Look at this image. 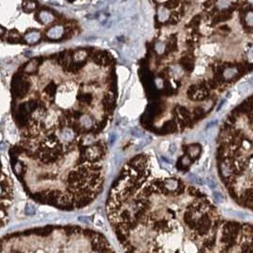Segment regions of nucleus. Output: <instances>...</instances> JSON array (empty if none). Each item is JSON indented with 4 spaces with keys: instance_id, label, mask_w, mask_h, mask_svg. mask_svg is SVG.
I'll use <instances>...</instances> for the list:
<instances>
[{
    "instance_id": "4",
    "label": "nucleus",
    "mask_w": 253,
    "mask_h": 253,
    "mask_svg": "<svg viewBox=\"0 0 253 253\" xmlns=\"http://www.w3.org/2000/svg\"><path fill=\"white\" fill-rule=\"evenodd\" d=\"M40 38H41L40 32H38L36 31H31L26 33L25 36H24V40L28 45H34V44L39 42Z\"/></svg>"
},
{
    "instance_id": "21",
    "label": "nucleus",
    "mask_w": 253,
    "mask_h": 253,
    "mask_svg": "<svg viewBox=\"0 0 253 253\" xmlns=\"http://www.w3.org/2000/svg\"><path fill=\"white\" fill-rule=\"evenodd\" d=\"M189 179L191 181H192L193 183H201V179H199L195 174H190Z\"/></svg>"
},
{
    "instance_id": "12",
    "label": "nucleus",
    "mask_w": 253,
    "mask_h": 253,
    "mask_svg": "<svg viewBox=\"0 0 253 253\" xmlns=\"http://www.w3.org/2000/svg\"><path fill=\"white\" fill-rule=\"evenodd\" d=\"M158 17H159V20H160V21H165V20H167L168 18H170L168 12H167L165 9H163V8H161V9H159V12H158Z\"/></svg>"
},
{
    "instance_id": "24",
    "label": "nucleus",
    "mask_w": 253,
    "mask_h": 253,
    "mask_svg": "<svg viewBox=\"0 0 253 253\" xmlns=\"http://www.w3.org/2000/svg\"><path fill=\"white\" fill-rule=\"evenodd\" d=\"M213 196H214V199L216 202H221L223 200V196L221 195V193H219L218 192H215L213 193Z\"/></svg>"
},
{
    "instance_id": "22",
    "label": "nucleus",
    "mask_w": 253,
    "mask_h": 253,
    "mask_svg": "<svg viewBox=\"0 0 253 253\" xmlns=\"http://www.w3.org/2000/svg\"><path fill=\"white\" fill-rule=\"evenodd\" d=\"M121 162V157L120 154H116L115 157H114V164L116 166H119L120 163Z\"/></svg>"
},
{
    "instance_id": "28",
    "label": "nucleus",
    "mask_w": 253,
    "mask_h": 253,
    "mask_svg": "<svg viewBox=\"0 0 253 253\" xmlns=\"http://www.w3.org/2000/svg\"><path fill=\"white\" fill-rule=\"evenodd\" d=\"M208 184H209V186H210L211 188H215L216 187V184H215L214 180H213L212 178H208Z\"/></svg>"
},
{
    "instance_id": "32",
    "label": "nucleus",
    "mask_w": 253,
    "mask_h": 253,
    "mask_svg": "<svg viewBox=\"0 0 253 253\" xmlns=\"http://www.w3.org/2000/svg\"><path fill=\"white\" fill-rule=\"evenodd\" d=\"M12 253H22V252H18V251H15V252H12Z\"/></svg>"
},
{
    "instance_id": "9",
    "label": "nucleus",
    "mask_w": 253,
    "mask_h": 253,
    "mask_svg": "<svg viewBox=\"0 0 253 253\" xmlns=\"http://www.w3.org/2000/svg\"><path fill=\"white\" fill-rule=\"evenodd\" d=\"M22 7H23V9L26 12H32L33 9H35L36 3L32 2V1H26V2H23Z\"/></svg>"
},
{
    "instance_id": "25",
    "label": "nucleus",
    "mask_w": 253,
    "mask_h": 253,
    "mask_svg": "<svg viewBox=\"0 0 253 253\" xmlns=\"http://www.w3.org/2000/svg\"><path fill=\"white\" fill-rule=\"evenodd\" d=\"M163 50H164V47H163L162 44L161 43H157V46H155V50H157L158 53H162Z\"/></svg>"
},
{
    "instance_id": "6",
    "label": "nucleus",
    "mask_w": 253,
    "mask_h": 253,
    "mask_svg": "<svg viewBox=\"0 0 253 253\" xmlns=\"http://www.w3.org/2000/svg\"><path fill=\"white\" fill-rule=\"evenodd\" d=\"M101 152V150L99 146H92V147H90L86 150L85 155L89 159H95V158L100 157Z\"/></svg>"
},
{
    "instance_id": "17",
    "label": "nucleus",
    "mask_w": 253,
    "mask_h": 253,
    "mask_svg": "<svg viewBox=\"0 0 253 253\" xmlns=\"http://www.w3.org/2000/svg\"><path fill=\"white\" fill-rule=\"evenodd\" d=\"M198 152H199V149L198 147H196V146H191L189 149V153L190 155H192V157H196V155H198Z\"/></svg>"
},
{
    "instance_id": "19",
    "label": "nucleus",
    "mask_w": 253,
    "mask_h": 253,
    "mask_svg": "<svg viewBox=\"0 0 253 253\" xmlns=\"http://www.w3.org/2000/svg\"><path fill=\"white\" fill-rule=\"evenodd\" d=\"M46 91H47V93H48L50 95H53L55 93V85L53 84H50L47 86Z\"/></svg>"
},
{
    "instance_id": "30",
    "label": "nucleus",
    "mask_w": 253,
    "mask_h": 253,
    "mask_svg": "<svg viewBox=\"0 0 253 253\" xmlns=\"http://www.w3.org/2000/svg\"><path fill=\"white\" fill-rule=\"evenodd\" d=\"M4 33H5V28H2V27H0V36L3 35Z\"/></svg>"
},
{
    "instance_id": "2",
    "label": "nucleus",
    "mask_w": 253,
    "mask_h": 253,
    "mask_svg": "<svg viewBox=\"0 0 253 253\" xmlns=\"http://www.w3.org/2000/svg\"><path fill=\"white\" fill-rule=\"evenodd\" d=\"M64 34V27L61 25H56L50 28L47 32V37L50 40H58Z\"/></svg>"
},
{
    "instance_id": "18",
    "label": "nucleus",
    "mask_w": 253,
    "mask_h": 253,
    "mask_svg": "<svg viewBox=\"0 0 253 253\" xmlns=\"http://www.w3.org/2000/svg\"><path fill=\"white\" fill-rule=\"evenodd\" d=\"M215 136V128L214 127H209L208 132H207V138L208 139H212Z\"/></svg>"
},
{
    "instance_id": "11",
    "label": "nucleus",
    "mask_w": 253,
    "mask_h": 253,
    "mask_svg": "<svg viewBox=\"0 0 253 253\" xmlns=\"http://www.w3.org/2000/svg\"><path fill=\"white\" fill-rule=\"evenodd\" d=\"M13 171L18 176H20L23 173V164L16 160L15 163L13 164Z\"/></svg>"
},
{
    "instance_id": "16",
    "label": "nucleus",
    "mask_w": 253,
    "mask_h": 253,
    "mask_svg": "<svg viewBox=\"0 0 253 253\" xmlns=\"http://www.w3.org/2000/svg\"><path fill=\"white\" fill-rule=\"evenodd\" d=\"M82 124H84V126H85V127H90V126L92 125V120H90V118L88 116H85L84 119L82 120Z\"/></svg>"
},
{
    "instance_id": "7",
    "label": "nucleus",
    "mask_w": 253,
    "mask_h": 253,
    "mask_svg": "<svg viewBox=\"0 0 253 253\" xmlns=\"http://www.w3.org/2000/svg\"><path fill=\"white\" fill-rule=\"evenodd\" d=\"M38 65H39V62L37 59H33L31 61H30L28 63V64L25 66V69H24V71L27 72V73H32L34 72L37 67H38Z\"/></svg>"
},
{
    "instance_id": "15",
    "label": "nucleus",
    "mask_w": 253,
    "mask_h": 253,
    "mask_svg": "<svg viewBox=\"0 0 253 253\" xmlns=\"http://www.w3.org/2000/svg\"><path fill=\"white\" fill-rule=\"evenodd\" d=\"M36 211V209L35 207L31 205V204H28L25 208V213L27 215H33Z\"/></svg>"
},
{
    "instance_id": "29",
    "label": "nucleus",
    "mask_w": 253,
    "mask_h": 253,
    "mask_svg": "<svg viewBox=\"0 0 253 253\" xmlns=\"http://www.w3.org/2000/svg\"><path fill=\"white\" fill-rule=\"evenodd\" d=\"M176 150V146H174V144H173V145L170 146V151H171V154H172V155L174 154Z\"/></svg>"
},
{
    "instance_id": "1",
    "label": "nucleus",
    "mask_w": 253,
    "mask_h": 253,
    "mask_svg": "<svg viewBox=\"0 0 253 253\" xmlns=\"http://www.w3.org/2000/svg\"><path fill=\"white\" fill-rule=\"evenodd\" d=\"M28 90V84L22 80V78L15 75L12 79V91L16 97H23Z\"/></svg>"
},
{
    "instance_id": "31",
    "label": "nucleus",
    "mask_w": 253,
    "mask_h": 253,
    "mask_svg": "<svg viewBox=\"0 0 253 253\" xmlns=\"http://www.w3.org/2000/svg\"><path fill=\"white\" fill-rule=\"evenodd\" d=\"M2 194H3V188L1 185H0V197L2 196Z\"/></svg>"
},
{
    "instance_id": "5",
    "label": "nucleus",
    "mask_w": 253,
    "mask_h": 253,
    "mask_svg": "<svg viewBox=\"0 0 253 253\" xmlns=\"http://www.w3.org/2000/svg\"><path fill=\"white\" fill-rule=\"evenodd\" d=\"M38 19L43 24H50L53 21L54 17H53V14L50 12L43 9V11H41L38 13Z\"/></svg>"
},
{
    "instance_id": "23",
    "label": "nucleus",
    "mask_w": 253,
    "mask_h": 253,
    "mask_svg": "<svg viewBox=\"0 0 253 253\" xmlns=\"http://www.w3.org/2000/svg\"><path fill=\"white\" fill-rule=\"evenodd\" d=\"M9 42H11V43H18L19 42V37H18V34H14L13 36L11 34L9 35Z\"/></svg>"
},
{
    "instance_id": "26",
    "label": "nucleus",
    "mask_w": 253,
    "mask_h": 253,
    "mask_svg": "<svg viewBox=\"0 0 253 253\" xmlns=\"http://www.w3.org/2000/svg\"><path fill=\"white\" fill-rule=\"evenodd\" d=\"M84 234L89 236V237H92V236H94L96 234V232L93 231V230H84Z\"/></svg>"
},
{
    "instance_id": "27",
    "label": "nucleus",
    "mask_w": 253,
    "mask_h": 253,
    "mask_svg": "<svg viewBox=\"0 0 253 253\" xmlns=\"http://www.w3.org/2000/svg\"><path fill=\"white\" fill-rule=\"evenodd\" d=\"M246 21H247V24H249V26L252 25V12H249V14L246 15Z\"/></svg>"
},
{
    "instance_id": "33",
    "label": "nucleus",
    "mask_w": 253,
    "mask_h": 253,
    "mask_svg": "<svg viewBox=\"0 0 253 253\" xmlns=\"http://www.w3.org/2000/svg\"><path fill=\"white\" fill-rule=\"evenodd\" d=\"M0 252H1V246H0Z\"/></svg>"
},
{
    "instance_id": "14",
    "label": "nucleus",
    "mask_w": 253,
    "mask_h": 253,
    "mask_svg": "<svg viewBox=\"0 0 253 253\" xmlns=\"http://www.w3.org/2000/svg\"><path fill=\"white\" fill-rule=\"evenodd\" d=\"M62 135H63V139H64L65 140H66V141L71 140L73 139V132L70 129H66L64 132H63Z\"/></svg>"
},
{
    "instance_id": "8",
    "label": "nucleus",
    "mask_w": 253,
    "mask_h": 253,
    "mask_svg": "<svg viewBox=\"0 0 253 253\" xmlns=\"http://www.w3.org/2000/svg\"><path fill=\"white\" fill-rule=\"evenodd\" d=\"M164 188L165 190H171V191H174V190H177L178 188V183L176 180H173V179H168L164 182Z\"/></svg>"
},
{
    "instance_id": "13",
    "label": "nucleus",
    "mask_w": 253,
    "mask_h": 253,
    "mask_svg": "<svg viewBox=\"0 0 253 253\" xmlns=\"http://www.w3.org/2000/svg\"><path fill=\"white\" fill-rule=\"evenodd\" d=\"M86 57V53H85V51H82V50H81V51H78V52H76L75 53V55H74V59H75V61L76 62H82V61H84L85 60V58Z\"/></svg>"
},
{
    "instance_id": "20",
    "label": "nucleus",
    "mask_w": 253,
    "mask_h": 253,
    "mask_svg": "<svg viewBox=\"0 0 253 253\" xmlns=\"http://www.w3.org/2000/svg\"><path fill=\"white\" fill-rule=\"evenodd\" d=\"M242 252L243 253H252V247L250 244H246L242 246Z\"/></svg>"
},
{
    "instance_id": "3",
    "label": "nucleus",
    "mask_w": 253,
    "mask_h": 253,
    "mask_svg": "<svg viewBox=\"0 0 253 253\" xmlns=\"http://www.w3.org/2000/svg\"><path fill=\"white\" fill-rule=\"evenodd\" d=\"M28 110L26 108L25 104H21L19 106L16 113V120L17 122L20 125H25L28 122Z\"/></svg>"
},
{
    "instance_id": "10",
    "label": "nucleus",
    "mask_w": 253,
    "mask_h": 253,
    "mask_svg": "<svg viewBox=\"0 0 253 253\" xmlns=\"http://www.w3.org/2000/svg\"><path fill=\"white\" fill-rule=\"evenodd\" d=\"M237 69H227L225 71H224V77L226 79H230V78H233L236 74H237Z\"/></svg>"
}]
</instances>
